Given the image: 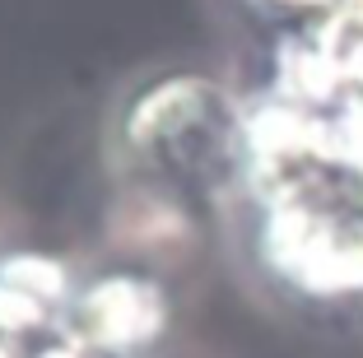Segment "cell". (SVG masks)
<instances>
[{
  "label": "cell",
  "instance_id": "8992f818",
  "mask_svg": "<svg viewBox=\"0 0 363 358\" xmlns=\"http://www.w3.org/2000/svg\"><path fill=\"white\" fill-rule=\"evenodd\" d=\"M270 5H284V10H308V14H331V10H340L345 0H270Z\"/></svg>",
  "mask_w": 363,
  "mask_h": 358
},
{
  "label": "cell",
  "instance_id": "277c9868",
  "mask_svg": "<svg viewBox=\"0 0 363 358\" xmlns=\"http://www.w3.org/2000/svg\"><path fill=\"white\" fill-rule=\"evenodd\" d=\"M0 284L19 289V293L38 298V303L56 307L70 298V274L56 256H43V252H14L0 261Z\"/></svg>",
  "mask_w": 363,
  "mask_h": 358
},
{
  "label": "cell",
  "instance_id": "5b68a950",
  "mask_svg": "<svg viewBox=\"0 0 363 358\" xmlns=\"http://www.w3.org/2000/svg\"><path fill=\"white\" fill-rule=\"evenodd\" d=\"M47 316H52L47 303H38V298L19 293L10 284H0V335H28V330L47 326Z\"/></svg>",
  "mask_w": 363,
  "mask_h": 358
},
{
  "label": "cell",
  "instance_id": "3957f363",
  "mask_svg": "<svg viewBox=\"0 0 363 358\" xmlns=\"http://www.w3.org/2000/svg\"><path fill=\"white\" fill-rule=\"evenodd\" d=\"M168 326V293L145 274H103L75 298V340L103 354H135Z\"/></svg>",
  "mask_w": 363,
  "mask_h": 358
},
{
  "label": "cell",
  "instance_id": "52a82bcc",
  "mask_svg": "<svg viewBox=\"0 0 363 358\" xmlns=\"http://www.w3.org/2000/svg\"><path fill=\"white\" fill-rule=\"evenodd\" d=\"M33 358H89V349L79 345V340H70V345H52V349H38Z\"/></svg>",
  "mask_w": 363,
  "mask_h": 358
},
{
  "label": "cell",
  "instance_id": "6da1fadb",
  "mask_svg": "<svg viewBox=\"0 0 363 358\" xmlns=\"http://www.w3.org/2000/svg\"><path fill=\"white\" fill-rule=\"evenodd\" d=\"M238 103L201 74H172L154 84L126 116V145L172 177L201 181L214 191L219 181L247 172V140Z\"/></svg>",
  "mask_w": 363,
  "mask_h": 358
},
{
  "label": "cell",
  "instance_id": "7a4b0ae2",
  "mask_svg": "<svg viewBox=\"0 0 363 358\" xmlns=\"http://www.w3.org/2000/svg\"><path fill=\"white\" fill-rule=\"evenodd\" d=\"M261 261L308 298H363V210L350 201H289L261 219Z\"/></svg>",
  "mask_w": 363,
  "mask_h": 358
}]
</instances>
